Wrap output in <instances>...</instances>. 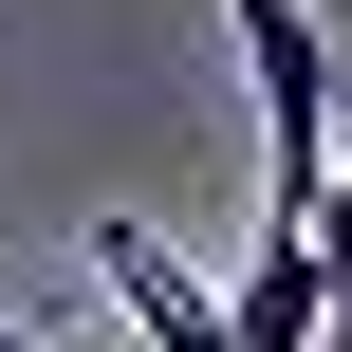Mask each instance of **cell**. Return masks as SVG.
Returning a JSON list of instances; mask_svg holds the SVG:
<instances>
[{
	"instance_id": "1",
	"label": "cell",
	"mask_w": 352,
	"mask_h": 352,
	"mask_svg": "<svg viewBox=\"0 0 352 352\" xmlns=\"http://www.w3.org/2000/svg\"><path fill=\"white\" fill-rule=\"evenodd\" d=\"M223 37H241V93H260V167H278V204L316 223V186H334V93H352V37L316 0H223Z\"/></svg>"
},
{
	"instance_id": "2",
	"label": "cell",
	"mask_w": 352,
	"mask_h": 352,
	"mask_svg": "<svg viewBox=\"0 0 352 352\" xmlns=\"http://www.w3.org/2000/svg\"><path fill=\"white\" fill-rule=\"evenodd\" d=\"M74 260L111 278V316H130L148 352H241V316H223V297H204L186 260H167V223H130V204H93V223H74Z\"/></svg>"
},
{
	"instance_id": "3",
	"label": "cell",
	"mask_w": 352,
	"mask_h": 352,
	"mask_svg": "<svg viewBox=\"0 0 352 352\" xmlns=\"http://www.w3.org/2000/svg\"><path fill=\"white\" fill-rule=\"evenodd\" d=\"M223 316H241V352H316V334H334V278H316V223H297V204H260Z\"/></svg>"
},
{
	"instance_id": "4",
	"label": "cell",
	"mask_w": 352,
	"mask_h": 352,
	"mask_svg": "<svg viewBox=\"0 0 352 352\" xmlns=\"http://www.w3.org/2000/svg\"><path fill=\"white\" fill-rule=\"evenodd\" d=\"M316 278H334V352H352V148H334V186H316Z\"/></svg>"
}]
</instances>
